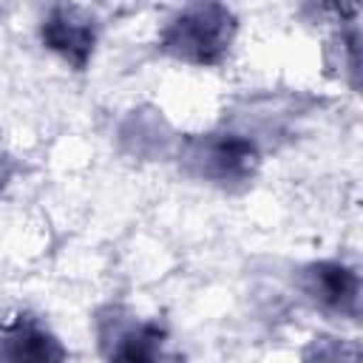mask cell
Here are the masks:
<instances>
[{
	"instance_id": "obj_5",
	"label": "cell",
	"mask_w": 363,
	"mask_h": 363,
	"mask_svg": "<svg viewBox=\"0 0 363 363\" xmlns=\"http://www.w3.org/2000/svg\"><path fill=\"white\" fill-rule=\"evenodd\" d=\"M167 332L153 320H136L133 315H122L119 309H108L99 315V340L108 357L119 360H153L162 354Z\"/></svg>"
},
{
	"instance_id": "obj_6",
	"label": "cell",
	"mask_w": 363,
	"mask_h": 363,
	"mask_svg": "<svg viewBox=\"0 0 363 363\" xmlns=\"http://www.w3.org/2000/svg\"><path fill=\"white\" fill-rule=\"evenodd\" d=\"M0 354L14 360H60L65 352L57 337L31 315H17L11 323L0 329Z\"/></svg>"
},
{
	"instance_id": "obj_3",
	"label": "cell",
	"mask_w": 363,
	"mask_h": 363,
	"mask_svg": "<svg viewBox=\"0 0 363 363\" xmlns=\"http://www.w3.org/2000/svg\"><path fill=\"white\" fill-rule=\"evenodd\" d=\"M40 40L74 71H85L96 48V20L74 3H54L40 23Z\"/></svg>"
},
{
	"instance_id": "obj_4",
	"label": "cell",
	"mask_w": 363,
	"mask_h": 363,
	"mask_svg": "<svg viewBox=\"0 0 363 363\" xmlns=\"http://www.w3.org/2000/svg\"><path fill=\"white\" fill-rule=\"evenodd\" d=\"M301 292L323 312L337 318H357L360 275L343 261H312L298 275Z\"/></svg>"
},
{
	"instance_id": "obj_2",
	"label": "cell",
	"mask_w": 363,
	"mask_h": 363,
	"mask_svg": "<svg viewBox=\"0 0 363 363\" xmlns=\"http://www.w3.org/2000/svg\"><path fill=\"white\" fill-rule=\"evenodd\" d=\"M179 162L182 167L218 187H233V184H247L258 164H261V150L255 139L233 130H213V133H199L187 136L179 147Z\"/></svg>"
},
{
	"instance_id": "obj_1",
	"label": "cell",
	"mask_w": 363,
	"mask_h": 363,
	"mask_svg": "<svg viewBox=\"0 0 363 363\" xmlns=\"http://www.w3.org/2000/svg\"><path fill=\"white\" fill-rule=\"evenodd\" d=\"M238 20L224 0H187L159 31V51L176 62L213 68L233 48Z\"/></svg>"
},
{
	"instance_id": "obj_7",
	"label": "cell",
	"mask_w": 363,
	"mask_h": 363,
	"mask_svg": "<svg viewBox=\"0 0 363 363\" xmlns=\"http://www.w3.org/2000/svg\"><path fill=\"white\" fill-rule=\"evenodd\" d=\"M11 173H14V167H11V162L6 159V156H0V190L9 184V179H11Z\"/></svg>"
}]
</instances>
